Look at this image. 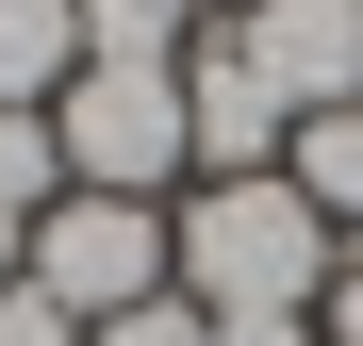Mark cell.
Wrapping results in <instances>:
<instances>
[{"label": "cell", "instance_id": "6da1fadb", "mask_svg": "<svg viewBox=\"0 0 363 346\" xmlns=\"http://www.w3.org/2000/svg\"><path fill=\"white\" fill-rule=\"evenodd\" d=\"M330 264H347V231L297 198L281 165H264V182H199V198L165 214V280H182L215 330H248V313H314Z\"/></svg>", "mask_w": 363, "mask_h": 346}, {"label": "cell", "instance_id": "7a4b0ae2", "mask_svg": "<svg viewBox=\"0 0 363 346\" xmlns=\"http://www.w3.org/2000/svg\"><path fill=\"white\" fill-rule=\"evenodd\" d=\"M17 280L67 330H116V313H149V297H182L165 280V198H99V182H67L33 214V248H17Z\"/></svg>", "mask_w": 363, "mask_h": 346}, {"label": "cell", "instance_id": "3957f363", "mask_svg": "<svg viewBox=\"0 0 363 346\" xmlns=\"http://www.w3.org/2000/svg\"><path fill=\"white\" fill-rule=\"evenodd\" d=\"M50 132H67V182H99V198L199 182V149H182V50L165 67H83L67 99H50Z\"/></svg>", "mask_w": 363, "mask_h": 346}, {"label": "cell", "instance_id": "277c9868", "mask_svg": "<svg viewBox=\"0 0 363 346\" xmlns=\"http://www.w3.org/2000/svg\"><path fill=\"white\" fill-rule=\"evenodd\" d=\"M281 132H297V99L248 67V33H182V149H199V182H264L281 165Z\"/></svg>", "mask_w": 363, "mask_h": 346}, {"label": "cell", "instance_id": "5b68a950", "mask_svg": "<svg viewBox=\"0 0 363 346\" xmlns=\"http://www.w3.org/2000/svg\"><path fill=\"white\" fill-rule=\"evenodd\" d=\"M231 33H248V67H264L297 115L363 99V0H231Z\"/></svg>", "mask_w": 363, "mask_h": 346}, {"label": "cell", "instance_id": "8992f818", "mask_svg": "<svg viewBox=\"0 0 363 346\" xmlns=\"http://www.w3.org/2000/svg\"><path fill=\"white\" fill-rule=\"evenodd\" d=\"M83 83V0H0V115H50Z\"/></svg>", "mask_w": 363, "mask_h": 346}, {"label": "cell", "instance_id": "52a82bcc", "mask_svg": "<svg viewBox=\"0 0 363 346\" xmlns=\"http://www.w3.org/2000/svg\"><path fill=\"white\" fill-rule=\"evenodd\" d=\"M281 182H297V198H314V214L347 231V248H363V99L297 115V132H281Z\"/></svg>", "mask_w": 363, "mask_h": 346}, {"label": "cell", "instance_id": "ba28073f", "mask_svg": "<svg viewBox=\"0 0 363 346\" xmlns=\"http://www.w3.org/2000/svg\"><path fill=\"white\" fill-rule=\"evenodd\" d=\"M67 198V132L50 115H0V214H50Z\"/></svg>", "mask_w": 363, "mask_h": 346}, {"label": "cell", "instance_id": "9c48e42d", "mask_svg": "<svg viewBox=\"0 0 363 346\" xmlns=\"http://www.w3.org/2000/svg\"><path fill=\"white\" fill-rule=\"evenodd\" d=\"M83 346H215V313H199V297H149V313H116V330H83Z\"/></svg>", "mask_w": 363, "mask_h": 346}, {"label": "cell", "instance_id": "30bf717a", "mask_svg": "<svg viewBox=\"0 0 363 346\" xmlns=\"http://www.w3.org/2000/svg\"><path fill=\"white\" fill-rule=\"evenodd\" d=\"M314 346H363V248L330 264V297H314Z\"/></svg>", "mask_w": 363, "mask_h": 346}, {"label": "cell", "instance_id": "8fae6325", "mask_svg": "<svg viewBox=\"0 0 363 346\" xmlns=\"http://www.w3.org/2000/svg\"><path fill=\"white\" fill-rule=\"evenodd\" d=\"M0 346H83V330H67V313H50L33 280H17V297H0Z\"/></svg>", "mask_w": 363, "mask_h": 346}, {"label": "cell", "instance_id": "7c38bea8", "mask_svg": "<svg viewBox=\"0 0 363 346\" xmlns=\"http://www.w3.org/2000/svg\"><path fill=\"white\" fill-rule=\"evenodd\" d=\"M133 17H165V33H215V17H231V0H133Z\"/></svg>", "mask_w": 363, "mask_h": 346}, {"label": "cell", "instance_id": "4fadbf2b", "mask_svg": "<svg viewBox=\"0 0 363 346\" xmlns=\"http://www.w3.org/2000/svg\"><path fill=\"white\" fill-rule=\"evenodd\" d=\"M17 248H33V214H0V297H17Z\"/></svg>", "mask_w": 363, "mask_h": 346}]
</instances>
